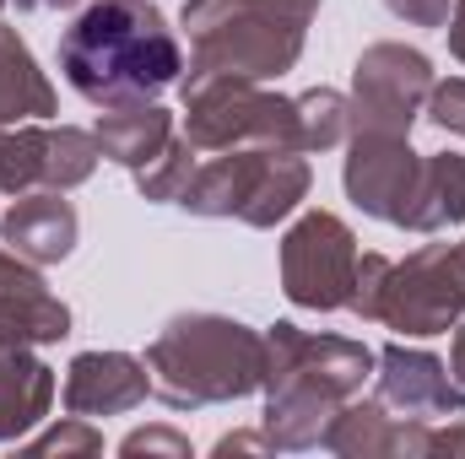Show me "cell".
Returning <instances> with one entry per match:
<instances>
[{"label":"cell","mask_w":465,"mask_h":459,"mask_svg":"<svg viewBox=\"0 0 465 459\" xmlns=\"http://www.w3.org/2000/svg\"><path fill=\"white\" fill-rule=\"evenodd\" d=\"M60 71L93 109H119L173 87L184 49L152 0H93L60 38Z\"/></svg>","instance_id":"1"},{"label":"cell","mask_w":465,"mask_h":459,"mask_svg":"<svg viewBox=\"0 0 465 459\" xmlns=\"http://www.w3.org/2000/svg\"><path fill=\"white\" fill-rule=\"evenodd\" d=\"M373 373V351L347 336H314L298 325L265 330V416L260 433L271 449H320L325 427L351 395H362Z\"/></svg>","instance_id":"2"},{"label":"cell","mask_w":465,"mask_h":459,"mask_svg":"<svg viewBox=\"0 0 465 459\" xmlns=\"http://www.w3.org/2000/svg\"><path fill=\"white\" fill-rule=\"evenodd\" d=\"M152 395L173 411L243 400L265 384V336L223 314H179L146 346Z\"/></svg>","instance_id":"3"},{"label":"cell","mask_w":465,"mask_h":459,"mask_svg":"<svg viewBox=\"0 0 465 459\" xmlns=\"http://www.w3.org/2000/svg\"><path fill=\"white\" fill-rule=\"evenodd\" d=\"M320 0H184L190 76L271 82L298 65Z\"/></svg>","instance_id":"4"},{"label":"cell","mask_w":465,"mask_h":459,"mask_svg":"<svg viewBox=\"0 0 465 459\" xmlns=\"http://www.w3.org/2000/svg\"><path fill=\"white\" fill-rule=\"evenodd\" d=\"M309 195V162L303 151H265V146H232L195 168L179 206L190 217H238L249 228L287 222Z\"/></svg>","instance_id":"5"},{"label":"cell","mask_w":465,"mask_h":459,"mask_svg":"<svg viewBox=\"0 0 465 459\" xmlns=\"http://www.w3.org/2000/svg\"><path fill=\"white\" fill-rule=\"evenodd\" d=\"M184 87V141L195 151H303L298 141V98H276L243 76H179Z\"/></svg>","instance_id":"6"},{"label":"cell","mask_w":465,"mask_h":459,"mask_svg":"<svg viewBox=\"0 0 465 459\" xmlns=\"http://www.w3.org/2000/svg\"><path fill=\"white\" fill-rule=\"evenodd\" d=\"M373 325L401 336H444L465 319V243H422L401 265L390 259L373 292Z\"/></svg>","instance_id":"7"},{"label":"cell","mask_w":465,"mask_h":459,"mask_svg":"<svg viewBox=\"0 0 465 459\" xmlns=\"http://www.w3.org/2000/svg\"><path fill=\"white\" fill-rule=\"evenodd\" d=\"M357 238L336 211H303L282 238V292L298 308L336 314L351 303Z\"/></svg>","instance_id":"8"},{"label":"cell","mask_w":465,"mask_h":459,"mask_svg":"<svg viewBox=\"0 0 465 459\" xmlns=\"http://www.w3.org/2000/svg\"><path fill=\"white\" fill-rule=\"evenodd\" d=\"M433 60L406 44H368L351 71V130L379 135H411L433 93Z\"/></svg>","instance_id":"9"},{"label":"cell","mask_w":465,"mask_h":459,"mask_svg":"<svg viewBox=\"0 0 465 459\" xmlns=\"http://www.w3.org/2000/svg\"><path fill=\"white\" fill-rule=\"evenodd\" d=\"M331 454L341 459H428V454H465V416H450L444 427L433 422H417V416H395L384 400H357L336 411V422L325 427V444Z\"/></svg>","instance_id":"10"},{"label":"cell","mask_w":465,"mask_h":459,"mask_svg":"<svg viewBox=\"0 0 465 459\" xmlns=\"http://www.w3.org/2000/svg\"><path fill=\"white\" fill-rule=\"evenodd\" d=\"M417 179H422V157L411 151L406 135H379V130H351L347 135L341 184H347V200L362 217L401 228L406 206L417 195Z\"/></svg>","instance_id":"11"},{"label":"cell","mask_w":465,"mask_h":459,"mask_svg":"<svg viewBox=\"0 0 465 459\" xmlns=\"http://www.w3.org/2000/svg\"><path fill=\"white\" fill-rule=\"evenodd\" d=\"M373 367H379V400L395 416H417V422L465 416V389L455 384V373L433 351L390 341L384 351H373Z\"/></svg>","instance_id":"12"},{"label":"cell","mask_w":465,"mask_h":459,"mask_svg":"<svg viewBox=\"0 0 465 459\" xmlns=\"http://www.w3.org/2000/svg\"><path fill=\"white\" fill-rule=\"evenodd\" d=\"M71 336V308L44 287L38 265L0 254V351H27Z\"/></svg>","instance_id":"13"},{"label":"cell","mask_w":465,"mask_h":459,"mask_svg":"<svg viewBox=\"0 0 465 459\" xmlns=\"http://www.w3.org/2000/svg\"><path fill=\"white\" fill-rule=\"evenodd\" d=\"M152 395V373L130 351H82L65 367V411L71 416H124Z\"/></svg>","instance_id":"14"},{"label":"cell","mask_w":465,"mask_h":459,"mask_svg":"<svg viewBox=\"0 0 465 459\" xmlns=\"http://www.w3.org/2000/svg\"><path fill=\"white\" fill-rule=\"evenodd\" d=\"M76 228L82 222H76V206L65 200V190H27L0 217V238L27 265H60L76 249Z\"/></svg>","instance_id":"15"},{"label":"cell","mask_w":465,"mask_h":459,"mask_svg":"<svg viewBox=\"0 0 465 459\" xmlns=\"http://www.w3.org/2000/svg\"><path fill=\"white\" fill-rule=\"evenodd\" d=\"M93 135H98V146H104V157L119 162V168H146L168 141H173V114L163 109V103H152V98H141V103H119V109H104L98 124H93Z\"/></svg>","instance_id":"16"},{"label":"cell","mask_w":465,"mask_h":459,"mask_svg":"<svg viewBox=\"0 0 465 459\" xmlns=\"http://www.w3.org/2000/svg\"><path fill=\"white\" fill-rule=\"evenodd\" d=\"M54 400V367L27 351H0V444L27 438Z\"/></svg>","instance_id":"17"},{"label":"cell","mask_w":465,"mask_h":459,"mask_svg":"<svg viewBox=\"0 0 465 459\" xmlns=\"http://www.w3.org/2000/svg\"><path fill=\"white\" fill-rule=\"evenodd\" d=\"M465 222V157L460 151H433L422 157L417 195L406 206V232H444Z\"/></svg>","instance_id":"18"},{"label":"cell","mask_w":465,"mask_h":459,"mask_svg":"<svg viewBox=\"0 0 465 459\" xmlns=\"http://www.w3.org/2000/svg\"><path fill=\"white\" fill-rule=\"evenodd\" d=\"M54 114V87L38 71L33 49L16 38V27H0V130L27 124V119Z\"/></svg>","instance_id":"19"},{"label":"cell","mask_w":465,"mask_h":459,"mask_svg":"<svg viewBox=\"0 0 465 459\" xmlns=\"http://www.w3.org/2000/svg\"><path fill=\"white\" fill-rule=\"evenodd\" d=\"M44 151H49V124H5L0 130V195L44 190Z\"/></svg>","instance_id":"20"},{"label":"cell","mask_w":465,"mask_h":459,"mask_svg":"<svg viewBox=\"0 0 465 459\" xmlns=\"http://www.w3.org/2000/svg\"><path fill=\"white\" fill-rule=\"evenodd\" d=\"M104 146L93 130L76 124H49V151H44V190H76L93 179Z\"/></svg>","instance_id":"21"},{"label":"cell","mask_w":465,"mask_h":459,"mask_svg":"<svg viewBox=\"0 0 465 459\" xmlns=\"http://www.w3.org/2000/svg\"><path fill=\"white\" fill-rule=\"evenodd\" d=\"M351 135V98L336 87H314L298 98V141L303 151H331Z\"/></svg>","instance_id":"22"},{"label":"cell","mask_w":465,"mask_h":459,"mask_svg":"<svg viewBox=\"0 0 465 459\" xmlns=\"http://www.w3.org/2000/svg\"><path fill=\"white\" fill-rule=\"evenodd\" d=\"M195 146L184 141V135H173L146 168H135V190L146 195V200H157V206H179V195L190 190V179H195Z\"/></svg>","instance_id":"23"},{"label":"cell","mask_w":465,"mask_h":459,"mask_svg":"<svg viewBox=\"0 0 465 459\" xmlns=\"http://www.w3.org/2000/svg\"><path fill=\"white\" fill-rule=\"evenodd\" d=\"M98 449H104V433L87 416H65L60 427H49L44 438L27 444V454H60V459L65 454H98Z\"/></svg>","instance_id":"24"},{"label":"cell","mask_w":465,"mask_h":459,"mask_svg":"<svg viewBox=\"0 0 465 459\" xmlns=\"http://www.w3.org/2000/svg\"><path fill=\"white\" fill-rule=\"evenodd\" d=\"M428 119L439 124V130H450V135H465V76H450V82H433V93H428Z\"/></svg>","instance_id":"25"},{"label":"cell","mask_w":465,"mask_h":459,"mask_svg":"<svg viewBox=\"0 0 465 459\" xmlns=\"http://www.w3.org/2000/svg\"><path fill=\"white\" fill-rule=\"evenodd\" d=\"M119 454H168V459H190V438H179L173 427H135L124 444H119Z\"/></svg>","instance_id":"26"},{"label":"cell","mask_w":465,"mask_h":459,"mask_svg":"<svg viewBox=\"0 0 465 459\" xmlns=\"http://www.w3.org/2000/svg\"><path fill=\"white\" fill-rule=\"evenodd\" d=\"M384 5H390V16H401L411 27H444L455 11V0H384Z\"/></svg>","instance_id":"27"},{"label":"cell","mask_w":465,"mask_h":459,"mask_svg":"<svg viewBox=\"0 0 465 459\" xmlns=\"http://www.w3.org/2000/svg\"><path fill=\"white\" fill-rule=\"evenodd\" d=\"M249 449H271V438L265 433H228V438H217V454H249Z\"/></svg>","instance_id":"28"},{"label":"cell","mask_w":465,"mask_h":459,"mask_svg":"<svg viewBox=\"0 0 465 459\" xmlns=\"http://www.w3.org/2000/svg\"><path fill=\"white\" fill-rule=\"evenodd\" d=\"M444 27H450V54L465 65V0H455V11H450V22H444Z\"/></svg>","instance_id":"29"},{"label":"cell","mask_w":465,"mask_h":459,"mask_svg":"<svg viewBox=\"0 0 465 459\" xmlns=\"http://www.w3.org/2000/svg\"><path fill=\"white\" fill-rule=\"evenodd\" d=\"M450 373H455V384L465 389V319L455 325V346H450Z\"/></svg>","instance_id":"30"},{"label":"cell","mask_w":465,"mask_h":459,"mask_svg":"<svg viewBox=\"0 0 465 459\" xmlns=\"http://www.w3.org/2000/svg\"><path fill=\"white\" fill-rule=\"evenodd\" d=\"M16 5H44V11H65V5H76V0H16Z\"/></svg>","instance_id":"31"},{"label":"cell","mask_w":465,"mask_h":459,"mask_svg":"<svg viewBox=\"0 0 465 459\" xmlns=\"http://www.w3.org/2000/svg\"><path fill=\"white\" fill-rule=\"evenodd\" d=\"M0 11H5V0H0Z\"/></svg>","instance_id":"32"}]
</instances>
